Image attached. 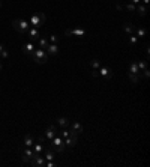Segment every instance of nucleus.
I'll return each instance as SVG.
<instances>
[{"mask_svg": "<svg viewBox=\"0 0 150 167\" xmlns=\"http://www.w3.org/2000/svg\"><path fill=\"white\" fill-rule=\"evenodd\" d=\"M65 35L66 36H71V35H77V36H84L86 35V30L84 29H80V27H75V29H66L65 30Z\"/></svg>", "mask_w": 150, "mask_h": 167, "instance_id": "8", "label": "nucleus"}, {"mask_svg": "<svg viewBox=\"0 0 150 167\" xmlns=\"http://www.w3.org/2000/svg\"><path fill=\"white\" fill-rule=\"evenodd\" d=\"M57 125L62 126V128H68L71 125V121L68 118H57Z\"/></svg>", "mask_w": 150, "mask_h": 167, "instance_id": "19", "label": "nucleus"}, {"mask_svg": "<svg viewBox=\"0 0 150 167\" xmlns=\"http://www.w3.org/2000/svg\"><path fill=\"white\" fill-rule=\"evenodd\" d=\"M59 134H60V137H62V139H66V137L69 135V131H68L66 128H63V129H62V131H60Z\"/></svg>", "mask_w": 150, "mask_h": 167, "instance_id": "30", "label": "nucleus"}, {"mask_svg": "<svg viewBox=\"0 0 150 167\" xmlns=\"http://www.w3.org/2000/svg\"><path fill=\"white\" fill-rule=\"evenodd\" d=\"M48 41L51 42V44H57L59 42V36L57 35H50L48 36Z\"/></svg>", "mask_w": 150, "mask_h": 167, "instance_id": "29", "label": "nucleus"}, {"mask_svg": "<svg viewBox=\"0 0 150 167\" xmlns=\"http://www.w3.org/2000/svg\"><path fill=\"white\" fill-rule=\"evenodd\" d=\"M126 9H128L129 12H135V9H137V5H134V3L128 2V3H126Z\"/></svg>", "mask_w": 150, "mask_h": 167, "instance_id": "27", "label": "nucleus"}, {"mask_svg": "<svg viewBox=\"0 0 150 167\" xmlns=\"http://www.w3.org/2000/svg\"><path fill=\"white\" fill-rule=\"evenodd\" d=\"M141 3H143V5H146V6H147V5H149V3H150V0H141Z\"/></svg>", "mask_w": 150, "mask_h": 167, "instance_id": "37", "label": "nucleus"}, {"mask_svg": "<svg viewBox=\"0 0 150 167\" xmlns=\"http://www.w3.org/2000/svg\"><path fill=\"white\" fill-rule=\"evenodd\" d=\"M71 129H74L77 134H81V132H83V125H81L80 122L74 121V122H71Z\"/></svg>", "mask_w": 150, "mask_h": 167, "instance_id": "22", "label": "nucleus"}, {"mask_svg": "<svg viewBox=\"0 0 150 167\" xmlns=\"http://www.w3.org/2000/svg\"><path fill=\"white\" fill-rule=\"evenodd\" d=\"M116 9H117V11H122V9H123V6H122L120 3H116Z\"/></svg>", "mask_w": 150, "mask_h": 167, "instance_id": "35", "label": "nucleus"}, {"mask_svg": "<svg viewBox=\"0 0 150 167\" xmlns=\"http://www.w3.org/2000/svg\"><path fill=\"white\" fill-rule=\"evenodd\" d=\"M135 36L137 38H144L146 35H147V30H146V27H135Z\"/></svg>", "mask_w": 150, "mask_h": 167, "instance_id": "21", "label": "nucleus"}, {"mask_svg": "<svg viewBox=\"0 0 150 167\" xmlns=\"http://www.w3.org/2000/svg\"><path fill=\"white\" fill-rule=\"evenodd\" d=\"M50 149L56 151V152H65V142L60 137V134H56L51 140H50Z\"/></svg>", "mask_w": 150, "mask_h": 167, "instance_id": "1", "label": "nucleus"}, {"mask_svg": "<svg viewBox=\"0 0 150 167\" xmlns=\"http://www.w3.org/2000/svg\"><path fill=\"white\" fill-rule=\"evenodd\" d=\"M128 72H131V74H135V75H141V72H140V69H138V65H137V62H135V60L129 63V69H128Z\"/></svg>", "mask_w": 150, "mask_h": 167, "instance_id": "15", "label": "nucleus"}, {"mask_svg": "<svg viewBox=\"0 0 150 167\" xmlns=\"http://www.w3.org/2000/svg\"><path fill=\"white\" fill-rule=\"evenodd\" d=\"M135 11L138 12V15H140V17H146V15H147V6H146V5H143V3L137 5V9H135Z\"/></svg>", "mask_w": 150, "mask_h": 167, "instance_id": "17", "label": "nucleus"}, {"mask_svg": "<svg viewBox=\"0 0 150 167\" xmlns=\"http://www.w3.org/2000/svg\"><path fill=\"white\" fill-rule=\"evenodd\" d=\"M23 53L26 54V56H29V57H32V54H33V51H35V45H33V42H26V44H23Z\"/></svg>", "mask_w": 150, "mask_h": 167, "instance_id": "9", "label": "nucleus"}, {"mask_svg": "<svg viewBox=\"0 0 150 167\" xmlns=\"http://www.w3.org/2000/svg\"><path fill=\"white\" fill-rule=\"evenodd\" d=\"M32 149H33V154H35V155H42V154H44V151H45L41 142H39V143H36V145L33 143V146H32Z\"/></svg>", "mask_w": 150, "mask_h": 167, "instance_id": "16", "label": "nucleus"}, {"mask_svg": "<svg viewBox=\"0 0 150 167\" xmlns=\"http://www.w3.org/2000/svg\"><path fill=\"white\" fill-rule=\"evenodd\" d=\"M29 163L33 167H42V166H45V158H44L42 155H33Z\"/></svg>", "mask_w": 150, "mask_h": 167, "instance_id": "7", "label": "nucleus"}, {"mask_svg": "<svg viewBox=\"0 0 150 167\" xmlns=\"http://www.w3.org/2000/svg\"><path fill=\"white\" fill-rule=\"evenodd\" d=\"M47 54L48 56H57V53H59V47H57V44H48V47H47Z\"/></svg>", "mask_w": 150, "mask_h": 167, "instance_id": "12", "label": "nucleus"}, {"mask_svg": "<svg viewBox=\"0 0 150 167\" xmlns=\"http://www.w3.org/2000/svg\"><path fill=\"white\" fill-rule=\"evenodd\" d=\"M45 20H47V17H45V14H33L32 17H30V26L32 27H36V29H39V27H42L44 24H45Z\"/></svg>", "mask_w": 150, "mask_h": 167, "instance_id": "4", "label": "nucleus"}, {"mask_svg": "<svg viewBox=\"0 0 150 167\" xmlns=\"http://www.w3.org/2000/svg\"><path fill=\"white\" fill-rule=\"evenodd\" d=\"M131 3H134V5H140L141 3V0H129Z\"/></svg>", "mask_w": 150, "mask_h": 167, "instance_id": "36", "label": "nucleus"}, {"mask_svg": "<svg viewBox=\"0 0 150 167\" xmlns=\"http://www.w3.org/2000/svg\"><path fill=\"white\" fill-rule=\"evenodd\" d=\"M32 59L36 62L38 65H44V63L48 62L50 56L47 54V51H45L44 48H35V51H33V54H32Z\"/></svg>", "mask_w": 150, "mask_h": 167, "instance_id": "2", "label": "nucleus"}, {"mask_svg": "<svg viewBox=\"0 0 150 167\" xmlns=\"http://www.w3.org/2000/svg\"><path fill=\"white\" fill-rule=\"evenodd\" d=\"M56 134H59V132H57V128H56L54 125H50L47 129H45V139H47L48 142H50V140H51Z\"/></svg>", "mask_w": 150, "mask_h": 167, "instance_id": "10", "label": "nucleus"}, {"mask_svg": "<svg viewBox=\"0 0 150 167\" xmlns=\"http://www.w3.org/2000/svg\"><path fill=\"white\" fill-rule=\"evenodd\" d=\"M63 142H65V146H69V148H74L75 145H77V139H72L71 135H68L66 139H63Z\"/></svg>", "mask_w": 150, "mask_h": 167, "instance_id": "23", "label": "nucleus"}, {"mask_svg": "<svg viewBox=\"0 0 150 167\" xmlns=\"http://www.w3.org/2000/svg\"><path fill=\"white\" fill-rule=\"evenodd\" d=\"M0 56H2V59H6V57L9 56V53H8V50H6V48H3V51L0 53Z\"/></svg>", "mask_w": 150, "mask_h": 167, "instance_id": "32", "label": "nucleus"}, {"mask_svg": "<svg viewBox=\"0 0 150 167\" xmlns=\"http://www.w3.org/2000/svg\"><path fill=\"white\" fill-rule=\"evenodd\" d=\"M0 6H2V2H0Z\"/></svg>", "mask_w": 150, "mask_h": 167, "instance_id": "40", "label": "nucleus"}, {"mask_svg": "<svg viewBox=\"0 0 150 167\" xmlns=\"http://www.w3.org/2000/svg\"><path fill=\"white\" fill-rule=\"evenodd\" d=\"M56 164H57L56 161H45V166L47 167H54Z\"/></svg>", "mask_w": 150, "mask_h": 167, "instance_id": "33", "label": "nucleus"}, {"mask_svg": "<svg viewBox=\"0 0 150 167\" xmlns=\"http://www.w3.org/2000/svg\"><path fill=\"white\" fill-rule=\"evenodd\" d=\"M2 71H3V63L0 62V72H2Z\"/></svg>", "mask_w": 150, "mask_h": 167, "instance_id": "38", "label": "nucleus"}, {"mask_svg": "<svg viewBox=\"0 0 150 167\" xmlns=\"http://www.w3.org/2000/svg\"><path fill=\"white\" fill-rule=\"evenodd\" d=\"M89 65H90L93 69H99V68H101V62H99L98 59H93V60H90V62H89Z\"/></svg>", "mask_w": 150, "mask_h": 167, "instance_id": "24", "label": "nucleus"}, {"mask_svg": "<svg viewBox=\"0 0 150 167\" xmlns=\"http://www.w3.org/2000/svg\"><path fill=\"white\" fill-rule=\"evenodd\" d=\"M137 65H138V69L141 72V71H144L147 68V60H140V62H137Z\"/></svg>", "mask_w": 150, "mask_h": 167, "instance_id": "25", "label": "nucleus"}, {"mask_svg": "<svg viewBox=\"0 0 150 167\" xmlns=\"http://www.w3.org/2000/svg\"><path fill=\"white\" fill-rule=\"evenodd\" d=\"M141 72H143V77H144L146 80H147V78L150 77V71H149V68H146V69H144V71H141Z\"/></svg>", "mask_w": 150, "mask_h": 167, "instance_id": "31", "label": "nucleus"}, {"mask_svg": "<svg viewBox=\"0 0 150 167\" xmlns=\"http://www.w3.org/2000/svg\"><path fill=\"white\" fill-rule=\"evenodd\" d=\"M98 71H99V75H102V77H104V78H107V80H110V78L112 77L111 69H110V68H107V66H101Z\"/></svg>", "mask_w": 150, "mask_h": 167, "instance_id": "11", "label": "nucleus"}, {"mask_svg": "<svg viewBox=\"0 0 150 167\" xmlns=\"http://www.w3.org/2000/svg\"><path fill=\"white\" fill-rule=\"evenodd\" d=\"M92 77H99V71L98 69H93L92 71Z\"/></svg>", "mask_w": 150, "mask_h": 167, "instance_id": "34", "label": "nucleus"}, {"mask_svg": "<svg viewBox=\"0 0 150 167\" xmlns=\"http://www.w3.org/2000/svg\"><path fill=\"white\" fill-rule=\"evenodd\" d=\"M33 155H35V154H33V149H32V148H26V146H24V148L21 149V161H23V163H29Z\"/></svg>", "mask_w": 150, "mask_h": 167, "instance_id": "5", "label": "nucleus"}, {"mask_svg": "<svg viewBox=\"0 0 150 167\" xmlns=\"http://www.w3.org/2000/svg\"><path fill=\"white\" fill-rule=\"evenodd\" d=\"M128 78L132 82V83H138V80H140V75H135V74H131V72H128Z\"/></svg>", "mask_w": 150, "mask_h": 167, "instance_id": "26", "label": "nucleus"}, {"mask_svg": "<svg viewBox=\"0 0 150 167\" xmlns=\"http://www.w3.org/2000/svg\"><path fill=\"white\" fill-rule=\"evenodd\" d=\"M3 48H5V47H3V45H2V44H0V53H2V51H3Z\"/></svg>", "mask_w": 150, "mask_h": 167, "instance_id": "39", "label": "nucleus"}, {"mask_svg": "<svg viewBox=\"0 0 150 167\" xmlns=\"http://www.w3.org/2000/svg\"><path fill=\"white\" fill-rule=\"evenodd\" d=\"M23 145H24L26 148H32V146H33V135L27 132V134L23 137Z\"/></svg>", "mask_w": 150, "mask_h": 167, "instance_id": "14", "label": "nucleus"}, {"mask_svg": "<svg viewBox=\"0 0 150 167\" xmlns=\"http://www.w3.org/2000/svg\"><path fill=\"white\" fill-rule=\"evenodd\" d=\"M38 44H39V48H45V50H47V47H48L50 41H48V38H47L45 35H42V36L38 39Z\"/></svg>", "mask_w": 150, "mask_h": 167, "instance_id": "20", "label": "nucleus"}, {"mask_svg": "<svg viewBox=\"0 0 150 167\" xmlns=\"http://www.w3.org/2000/svg\"><path fill=\"white\" fill-rule=\"evenodd\" d=\"M26 35L29 36V39H30L32 42L38 41V39L42 36V33L39 32V29H36V27H32V26H30V29L27 30V33H26Z\"/></svg>", "mask_w": 150, "mask_h": 167, "instance_id": "6", "label": "nucleus"}, {"mask_svg": "<svg viewBox=\"0 0 150 167\" xmlns=\"http://www.w3.org/2000/svg\"><path fill=\"white\" fill-rule=\"evenodd\" d=\"M123 30L126 32V35H134L135 26H134L132 23H125V24H123Z\"/></svg>", "mask_w": 150, "mask_h": 167, "instance_id": "18", "label": "nucleus"}, {"mask_svg": "<svg viewBox=\"0 0 150 167\" xmlns=\"http://www.w3.org/2000/svg\"><path fill=\"white\" fill-rule=\"evenodd\" d=\"M128 36H129V44H131V45H137L138 38H137L135 35H128Z\"/></svg>", "mask_w": 150, "mask_h": 167, "instance_id": "28", "label": "nucleus"}, {"mask_svg": "<svg viewBox=\"0 0 150 167\" xmlns=\"http://www.w3.org/2000/svg\"><path fill=\"white\" fill-rule=\"evenodd\" d=\"M56 157H57V152L53 151V149H45V161H56Z\"/></svg>", "mask_w": 150, "mask_h": 167, "instance_id": "13", "label": "nucleus"}, {"mask_svg": "<svg viewBox=\"0 0 150 167\" xmlns=\"http://www.w3.org/2000/svg\"><path fill=\"white\" fill-rule=\"evenodd\" d=\"M12 27H14L18 33L26 35L27 30L30 29V23L26 21V20H14V21H12Z\"/></svg>", "mask_w": 150, "mask_h": 167, "instance_id": "3", "label": "nucleus"}]
</instances>
